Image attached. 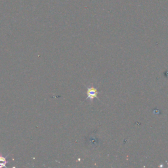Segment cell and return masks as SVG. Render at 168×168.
<instances>
[{"label":"cell","mask_w":168,"mask_h":168,"mask_svg":"<svg viewBox=\"0 0 168 168\" xmlns=\"http://www.w3.org/2000/svg\"><path fill=\"white\" fill-rule=\"evenodd\" d=\"M7 160L6 158L3 156L2 154L0 155V167H6V164H7Z\"/></svg>","instance_id":"2"},{"label":"cell","mask_w":168,"mask_h":168,"mask_svg":"<svg viewBox=\"0 0 168 168\" xmlns=\"http://www.w3.org/2000/svg\"><path fill=\"white\" fill-rule=\"evenodd\" d=\"M97 94L98 91L96 88H95L94 87H87V99H90L91 100H93L94 99L98 98L97 97Z\"/></svg>","instance_id":"1"}]
</instances>
